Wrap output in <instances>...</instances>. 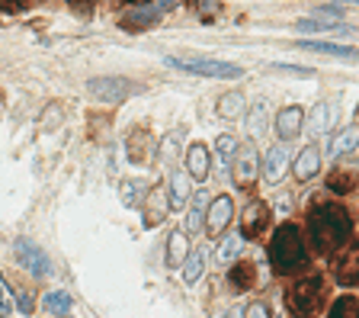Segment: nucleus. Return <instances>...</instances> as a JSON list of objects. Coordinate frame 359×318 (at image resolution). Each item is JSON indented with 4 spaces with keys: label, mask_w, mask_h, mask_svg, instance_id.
Masks as SVG:
<instances>
[{
    "label": "nucleus",
    "mask_w": 359,
    "mask_h": 318,
    "mask_svg": "<svg viewBox=\"0 0 359 318\" xmlns=\"http://www.w3.org/2000/svg\"><path fill=\"white\" fill-rule=\"evenodd\" d=\"M350 235H353V219L343 206L324 203V206L311 209V215H308V238H311L314 251L321 254L337 251Z\"/></svg>",
    "instance_id": "nucleus-1"
},
{
    "label": "nucleus",
    "mask_w": 359,
    "mask_h": 318,
    "mask_svg": "<svg viewBox=\"0 0 359 318\" xmlns=\"http://www.w3.org/2000/svg\"><path fill=\"white\" fill-rule=\"evenodd\" d=\"M269 264L276 273H295L308 264V248H305L302 228L292 222L279 225L273 241H269Z\"/></svg>",
    "instance_id": "nucleus-2"
},
{
    "label": "nucleus",
    "mask_w": 359,
    "mask_h": 318,
    "mask_svg": "<svg viewBox=\"0 0 359 318\" xmlns=\"http://www.w3.org/2000/svg\"><path fill=\"white\" fill-rule=\"evenodd\" d=\"M324 280L321 277H308V280H302V283H295L292 286V292H289V312L292 315H298V318H311V315H318L321 312V306H324Z\"/></svg>",
    "instance_id": "nucleus-3"
},
{
    "label": "nucleus",
    "mask_w": 359,
    "mask_h": 318,
    "mask_svg": "<svg viewBox=\"0 0 359 318\" xmlns=\"http://www.w3.org/2000/svg\"><path fill=\"white\" fill-rule=\"evenodd\" d=\"M174 68H183L189 74H199V77H221V81H234L240 77L238 65H231V61H212V58H199V61H183V58H167Z\"/></svg>",
    "instance_id": "nucleus-4"
},
{
    "label": "nucleus",
    "mask_w": 359,
    "mask_h": 318,
    "mask_svg": "<svg viewBox=\"0 0 359 318\" xmlns=\"http://www.w3.org/2000/svg\"><path fill=\"white\" fill-rule=\"evenodd\" d=\"M257 174H260V155L257 148L250 145H240L238 155H234V164H231V177L240 190H250L257 183Z\"/></svg>",
    "instance_id": "nucleus-5"
},
{
    "label": "nucleus",
    "mask_w": 359,
    "mask_h": 318,
    "mask_svg": "<svg viewBox=\"0 0 359 318\" xmlns=\"http://www.w3.org/2000/svg\"><path fill=\"white\" fill-rule=\"evenodd\" d=\"M90 97L93 100H100V103H122L125 97L132 94V81H125V77H93L90 84Z\"/></svg>",
    "instance_id": "nucleus-6"
},
{
    "label": "nucleus",
    "mask_w": 359,
    "mask_h": 318,
    "mask_svg": "<svg viewBox=\"0 0 359 318\" xmlns=\"http://www.w3.org/2000/svg\"><path fill=\"white\" fill-rule=\"evenodd\" d=\"M17 261L23 264L32 277H39V280L52 273V257H48L36 241H29V238H19L17 241Z\"/></svg>",
    "instance_id": "nucleus-7"
},
{
    "label": "nucleus",
    "mask_w": 359,
    "mask_h": 318,
    "mask_svg": "<svg viewBox=\"0 0 359 318\" xmlns=\"http://www.w3.org/2000/svg\"><path fill=\"white\" fill-rule=\"evenodd\" d=\"M269 225V206L267 203H247L244 215H240V238H260Z\"/></svg>",
    "instance_id": "nucleus-8"
},
{
    "label": "nucleus",
    "mask_w": 359,
    "mask_h": 318,
    "mask_svg": "<svg viewBox=\"0 0 359 318\" xmlns=\"http://www.w3.org/2000/svg\"><path fill=\"white\" fill-rule=\"evenodd\" d=\"M334 277H337L340 286H359V241H353L350 248L337 257Z\"/></svg>",
    "instance_id": "nucleus-9"
},
{
    "label": "nucleus",
    "mask_w": 359,
    "mask_h": 318,
    "mask_svg": "<svg viewBox=\"0 0 359 318\" xmlns=\"http://www.w3.org/2000/svg\"><path fill=\"white\" fill-rule=\"evenodd\" d=\"M231 215H234V203L231 197H215L209 212H205V232L209 235H221L225 232V225L231 222Z\"/></svg>",
    "instance_id": "nucleus-10"
},
{
    "label": "nucleus",
    "mask_w": 359,
    "mask_h": 318,
    "mask_svg": "<svg viewBox=\"0 0 359 318\" xmlns=\"http://www.w3.org/2000/svg\"><path fill=\"white\" fill-rule=\"evenodd\" d=\"M318 170H321V148L308 145V148L298 151V158H295V168H292L295 180H302V183H305V180L318 177Z\"/></svg>",
    "instance_id": "nucleus-11"
},
{
    "label": "nucleus",
    "mask_w": 359,
    "mask_h": 318,
    "mask_svg": "<svg viewBox=\"0 0 359 318\" xmlns=\"http://www.w3.org/2000/svg\"><path fill=\"white\" fill-rule=\"evenodd\" d=\"M302 126H305V110L302 106H286V110L276 116V132H279V139L283 141L298 139Z\"/></svg>",
    "instance_id": "nucleus-12"
},
{
    "label": "nucleus",
    "mask_w": 359,
    "mask_h": 318,
    "mask_svg": "<svg viewBox=\"0 0 359 318\" xmlns=\"http://www.w3.org/2000/svg\"><path fill=\"white\" fill-rule=\"evenodd\" d=\"M359 187V168L356 164H337L327 177V190L334 193H353Z\"/></svg>",
    "instance_id": "nucleus-13"
},
{
    "label": "nucleus",
    "mask_w": 359,
    "mask_h": 318,
    "mask_svg": "<svg viewBox=\"0 0 359 318\" xmlns=\"http://www.w3.org/2000/svg\"><path fill=\"white\" fill-rule=\"evenodd\" d=\"M286 170H289V151H286V145H273V148L267 151V158H263V177H267L269 183H279Z\"/></svg>",
    "instance_id": "nucleus-14"
},
{
    "label": "nucleus",
    "mask_w": 359,
    "mask_h": 318,
    "mask_svg": "<svg viewBox=\"0 0 359 318\" xmlns=\"http://www.w3.org/2000/svg\"><path fill=\"white\" fill-rule=\"evenodd\" d=\"M209 170H212L209 148H205V145H189V151H186V174L193 180H205Z\"/></svg>",
    "instance_id": "nucleus-15"
},
{
    "label": "nucleus",
    "mask_w": 359,
    "mask_h": 318,
    "mask_svg": "<svg viewBox=\"0 0 359 318\" xmlns=\"http://www.w3.org/2000/svg\"><path fill=\"white\" fill-rule=\"evenodd\" d=\"M334 122H337V106L334 103H318L311 112H308V132L311 135H324V132L334 129Z\"/></svg>",
    "instance_id": "nucleus-16"
},
{
    "label": "nucleus",
    "mask_w": 359,
    "mask_h": 318,
    "mask_svg": "<svg viewBox=\"0 0 359 318\" xmlns=\"http://www.w3.org/2000/svg\"><path fill=\"white\" fill-rule=\"evenodd\" d=\"M167 203H170V206L174 209H180V206H186V203H189V193H193V190H189V174H183V170H174V174H170V180H167Z\"/></svg>",
    "instance_id": "nucleus-17"
},
{
    "label": "nucleus",
    "mask_w": 359,
    "mask_h": 318,
    "mask_svg": "<svg viewBox=\"0 0 359 318\" xmlns=\"http://www.w3.org/2000/svg\"><path fill=\"white\" fill-rule=\"evenodd\" d=\"M228 283L234 292H250L257 286V264H234L228 273Z\"/></svg>",
    "instance_id": "nucleus-18"
},
{
    "label": "nucleus",
    "mask_w": 359,
    "mask_h": 318,
    "mask_svg": "<svg viewBox=\"0 0 359 318\" xmlns=\"http://www.w3.org/2000/svg\"><path fill=\"white\" fill-rule=\"evenodd\" d=\"M359 148V126H350V129H340L337 135L331 139L327 151H331V158H347L350 151Z\"/></svg>",
    "instance_id": "nucleus-19"
},
{
    "label": "nucleus",
    "mask_w": 359,
    "mask_h": 318,
    "mask_svg": "<svg viewBox=\"0 0 359 318\" xmlns=\"http://www.w3.org/2000/svg\"><path fill=\"white\" fill-rule=\"evenodd\" d=\"M125 151H129V161H135V164H145V161L151 158V151H154V141L147 139L145 129H135L129 135V141H125Z\"/></svg>",
    "instance_id": "nucleus-20"
},
{
    "label": "nucleus",
    "mask_w": 359,
    "mask_h": 318,
    "mask_svg": "<svg viewBox=\"0 0 359 318\" xmlns=\"http://www.w3.org/2000/svg\"><path fill=\"white\" fill-rule=\"evenodd\" d=\"M295 46L308 48V52H321V55H337V58H350V61H359V48L337 46V42H295Z\"/></svg>",
    "instance_id": "nucleus-21"
},
{
    "label": "nucleus",
    "mask_w": 359,
    "mask_h": 318,
    "mask_svg": "<svg viewBox=\"0 0 359 318\" xmlns=\"http://www.w3.org/2000/svg\"><path fill=\"white\" fill-rule=\"evenodd\" d=\"M186 254H189V241H186V232H174L170 241H167V267H183Z\"/></svg>",
    "instance_id": "nucleus-22"
},
{
    "label": "nucleus",
    "mask_w": 359,
    "mask_h": 318,
    "mask_svg": "<svg viewBox=\"0 0 359 318\" xmlns=\"http://www.w3.org/2000/svg\"><path fill=\"white\" fill-rule=\"evenodd\" d=\"M205 261H209L205 248H196V251L186 254V261H183V280H186V283H196V280H199V277H203V270H205Z\"/></svg>",
    "instance_id": "nucleus-23"
},
{
    "label": "nucleus",
    "mask_w": 359,
    "mask_h": 318,
    "mask_svg": "<svg viewBox=\"0 0 359 318\" xmlns=\"http://www.w3.org/2000/svg\"><path fill=\"white\" fill-rule=\"evenodd\" d=\"M151 23H157V10L151 3H141V7L129 10V17H125V26L129 29H145Z\"/></svg>",
    "instance_id": "nucleus-24"
},
{
    "label": "nucleus",
    "mask_w": 359,
    "mask_h": 318,
    "mask_svg": "<svg viewBox=\"0 0 359 318\" xmlns=\"http://www.w3.org/2000/svg\"><path fill=\"white\" fill-rule=\"evenodd\" d=\"M145 197H147L145 180H122V203H125V206H141Z\"/></svg>",
    "instance_id": "nucleus-25"
},
{
    "label": "nucleus",
    "mask_w": 359,
    "mask_h": 318,
    "mask_svg": "<svg viewBox=\"0 0 359 318\" xmlns=\"http://www.w3.org/2000/svg\"><path fill=\"white\" fill-rule=\"evenodd\" d=\"M240 112H244V97H240L238 90L218 97V116H225V119H238Z\"/></svg>",
    "instance_id": "nucleus-26"
},
{
    "label": "nucleus",
    "mask_w": 359,
    "mask_h": 318,
    "mask_svg": "<svg viewBox=\"0 0 359 318\" xmlns=\"http://www.w3.org/2000/svg\"><path fill=\"white\" fill-rule=\"evenodd\" d=\"M71 292H48L45 299H42V306H45L48 312H55V315H68L71 312Z\"/></svg>",
    "instance_id": "nucleus-27"
},
{
    "label": "nucleus",
    "mask_w": 359,
    "mask_h": 318,
    "mask_svg": "<svg viewBox=\"0 0 359 318\" xmlns=\"http://www.w3.org/2000/svg\"><path fill=\"white\" fill-rule=\"evenodd\" d=\"M247 132L254 139H260L263 132H267V103H257L250 110V119H247Z\"/></svg>",
    "instance_id": "nucleus-28"
},
{
    "label": "nucleus",
    "mask_w": 359,
    "mask_h": 318,
    "mask_svg": "<svg viewBox=\"0 0 359 318\" xmlns=\"http://www.w3.org/2000/svg\"><path fill=\"white\" fill-rule=\"evenodd\" d=\"M240 248H244V238H240V235H228V238H221V244H218V261L228 264L231 257H238V254H240Z\"/></svg>",
    "instance_id": "nucleus-29"
},
{
    "label": "nucleus",
    "mask_w": 359,
    "mask_h": 318,
    "mask_svg": "<svg viewBox=\"0 0 359 318\" xmlns=\"http://www.w3.org/2000/svg\"><path fill=\"white\" fill-rule=\"evenodd\" d=\"M327 318H359V299H353V296H343V299H337Z\"/></svg>",
    "instance_id": "nucleus-30"
},
{
    "label": "nucleus",
    "mask_w": 359,
    "mask_h": 318,
    "mask_svg": "<svg viewBox=\"0 0 359 318\" xmlns=\"http://www.w3.org/2000/svg\"><path fill=\"white\" fill-rule=\"evenodd\" d=\"M203 209H205V193H199L189 209V219H186V232H199L203 228Z\"/></svg>",
    "instance_id": "nucleus-31"
},
{
    "label": "nucleus",
    "mask_w": 359,
    "mask_h": 318,
    "mask_svg": "<svg viewBox=\"0 0 359 318\" xmlns=\"http://www.w3.org/2000/svg\"><path fill=\"white\" fill-rule=\"evenodd\" d=\"M167 206H170V203H164V199H161V193L154 190V203H151V209H147V219H145L147 228H151V225H161V222H164V209H167Z\"/></svg>",
    "instance_id": "nucleus-32"
},
{
    "label": "nucleus",
    "mask_w": 359,
    "mask_h": 318,
    "mask_svg": "<svg viewBox=\"0 0 359 318\" xmlns=\"http://www.w3.org/2000/svg\"><path fill=\"white\" fill-rule=\"evenodd\" d=\"M238 148H240V141L234 139V135H218V155L225 161L234 158V155H238Z\"/></svg>",
    "instance_id": "nucleus-33"
},
{
    "label": "nucleus",
    "mask_w": 359,
    "mask_h": 318,
    "mask_svg": "<svg viewBox=\"0 0 359 318\" xmlns=\"http://www.w3.org/2000/svg\"><path fill=\"white\" fill-rule=\"evenodd\" d=\"M10 312H13V296H10L7 283H3V277H0V318H7Z\"/></svg>",
    "instance_id": "nucleus-34"
},
{
    "label": "nucleus",
    "mask_w": 359,
    "mask_h": 318,
    "mask_svg": "<svg viewBox=\"0 0 359 318\" xmlns=\"http://www.w3.org/2000/svg\"><path fill=\"white\" fill-rule=\"evenodd\" d=\"M244 318H269V309L263 302H250L247 309H244Z\"/></svg>",
    "instance_id": "nucleus-35"
},
{
    "label": "nucleus",
    "mask_w": 359,
    "mask_h": 318,
    "mask_svg": "<svg viewBox=\"0 0 359 318\" xmlns=\"http://www.w3.org/2000/svg\"><path fill=\"white\" fill-rule=\"evenodd\" d=\"M0 10L3 13H19V10H26V0H0Z\"/></svg>",
    "instance_id": "nucleus-36"
},
{
    "label": "nucleus",
    "mask_w": 359,
    "mask_h": 318,
    "mask_svg": "<svg viewBox=\"0 0 359 318\" xmlns=\"http://www.w3.org/2000/svg\"><path fill=\"white\" fill-rule=\"evenodd\" d=\"M17 306H19V312H32L36 309V302H32V296H29V292H19V299H17Z\"/></svg>",
    "instance_id": "nucleus-37"
},
{
    "label": "nucleus",
    "mask_w": 359,
    "mask_h": 318,
    "mask_svg": "<svg viewBox=\"0 0 359 318\" xmlns=\"http://www.w3.org/2000/svg\"><path fill=\"white\" fill-rule=\"evenodd\" d=\"M276 71H286V74H298V77H311V68H289V65H276Z\"/></svg>",
    "instance_id": "nucleus-38"
},
{
    "label": "nucleus",
    "mask_w": 359,
    "mask_h": 318,
    "mask_svg": "<svg viewBox=\"0 0 359 318\" xmlns=\"http://www.w3.org/2000/svg\"><path fill=\"white\" fill-rule=\"evenodd\" d=\"M180 0H157V10H174Z\"/></svg>",
    "instance_id": "nucleus-39"
},
{
    "label": "nucleus",
    "mask_w": 359,
    "mask_h": 318,
    "mask_svg": "<svg viewBox=\"0 0 359 318\" xmlns=\"http://www.w3.org/2000/svg\"><path fill=\"white\" fill-rule=\"evenodd\" d=\"M225 318H240V315H238V312H231V315H225Z\"/></svg>",
    "instance_id": "nucleus-40"
},
{
    "label": "nucleus",
    "mask_w": 359,
    "mask_h": 318,
    "mask_svg": "<svg viewBox=\"0 0 359 318\" xmlns=\"http://www.w3.org/2000/svg\"><path fill=\"white\" fill-rule=\"evenodd\" d=\"M340 3H359V0H340Z\"/></svg>",
    "instance_id": "nucleus-41"
},
{
    "label": "nucleus",
    "mask_w": 359,
    "mask_h": 318,
    "mask_svg": "<svg viewBox=\"0 0 359 318\" xmlns=\"http://www.w3.org/2000/svg\"><path fill=\"white\" fill-rule=\"evenodd\" d=\"M356 119H359V110H356Z\"/></svg>",
    "instance_id": "nucleus-42"
}]
</instances>
